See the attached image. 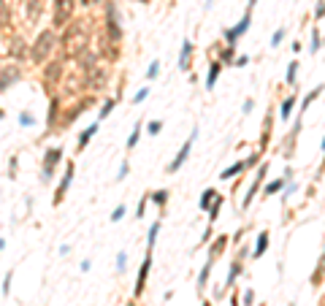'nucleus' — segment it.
<instances>
[{
    "label": "nucleus",
    "mask_w": 325,
    "mask_h": 306,
    "mask_svg": "<svg viewBox=\"0 0 325 306\" xmlns=\"http://www.w3.org/2000/svg\"><path fill=\"white\" fill-rule=\"evenodd\" d=\"M63 152H65L63 146H49V149L44 152V160H41V182H44V184L52 182L57 165L63 163Z\"/></svg>",
    "instance_id": "obj_7"
},
{
    "label": "nucleus",
    "mask_w": 325,
    "mask_h": 306,
    "mask_svg": "<svg viewBox=\"0 0 325 306\" xmlns=\"http://www.w3.org/2000/svg\"><path fill=\"white\" fill-rule=\"evenodd\" d=\"M284 184H287V179H274V182H268L266 184V187H263V195H266V198H271V195H274V192H279V190H284Z\"/></svg>",
    "instance_id": "obj_36"
},
{
    "label": "nucleus",
    "mask_w": 325,
    "mask_h": 306,
    "mask_svg": "<svg viewBox=\"0 0 325 306\" xmlns=\"http://www.w3.org/2000/svg\"><path fill=\"white\" fill-rule=\"evenodd\" d=\"M33 122H36V119H33L30 111H22V114H19V125H22V128H33Z\"/></svg>",
    "instance_id": "obj_43"
},
{
    "label": "nucleus",
    "mask_w": 325,
    "mask_h": 306,
    "mask_svg": "<svg viewBox=\"0 0 325 306\" xmlns=\"http://www.w3.org/2000/svg\"><path fill=\"white\" fill-rule=\"evenodd\" d=\"M46 0H19V9H22V17L28 25H38V19L44 14Z\"/></svg>",
    "instance_id": "obj_13"
},
{
    "label": "nucleus",
    "mask_w": 325,
    "mask_h": 306,
    "mask_svg": "<svg viewBox=\"0 0 325 306\" xmlns=\"http://www.w3.org/2000/svg\"><path fill=\"white\" fill-rule=\"evenodd\" d=\"M266 174H268V163L263 160V163L255 168V179H252V184L247 187V195H244V201H241V209H249V206H252V201H255V195L260 192L263 184H266Z\"/></svg>",
    "instance_id": "obj_11"
},
{
    "label": "nucleus",
    "mask_w": 325,
    "mask_h": 306,
    "mask_svg": "<svg viewBox=\"0 0 325 306\" xmlns=\"http://www.w3.org/2000/svg\"><path fill=\"white\" fill-rule=\"evenodd\" d=\"M11 279H14V268L6 271V282H3V295H9L11 292Z\"/></svg>",
    "instance_id": "obj_46"
},
{
    "label": "nucleus",
    "mask_w": 325,
    "mask_h": 306,
    "mask_svg": "<svg viewBox=\"0 0 325 306\" xmlns=\"http://www.w3.org/2000/svg\"><path fill=\"white\" fill-rule=\"evenodd\" d=\"M6 57L14 60V63H25L30 57V41L25 36H19V33H11L9 46H6Z\"/></svg>",
    "instance_id": "obj_8"
},
{
    "label": "nucleus",
    "mask_w": 325,
    "mask_h": 306,
    "mask_svg": "<svg viewBox=\"0 0 325 306\" xmlns=\"http://www.w3.org/2000/svg\"><path fill=\"white\" fill-rule=\"evenodd\" d=\"M322 49V38H320V30L311 28V41H309V52L311 55H317V52Z\"/></svg>",
    "instance_id": "obj_37"
},
{
    "label": "nucleus",
    "mask_w": 325,
    "mask_h": 306,
    "mask_svg": "<svg viewBox=\"0 0 325 306\" xmlns=\"http://www.w3.org/2000/svg\"><path fill=\"white\" fill-rule=\"evenodd\" d=\"M144 128H147V133H149V136H157V133L163 130V122H160V119H152V122H147V125H144Z\"/></svg>",
    "instance_id": "obj_42"
},
{
    "label": "nucleus",
    "mask_w": 325,
    "mask_h": 306,
    "mask_svg": "<svg viewBox=\"0 0 325 306\" xmlns=\"http://www.w3.org/2000/svg\"><path fill=\"white\" fill-rule=\"evenodd\" d=\"M6 249V238H0V252H3Z\"/></svg>",
    "instance_id": "obj_56"
},
{
    "label": "nucleus",
    "mask_w": 325,
    "mask_h": 306,
    "mask_svg": "<svg viewBox=\"0 0 325 306\" xmlns=\"http://www.w3.org/2000/svg\"><path fill=\"white\" fill-rule=\"evenodd\" d=\"M160 228H163V219H157V222H152V225H149V233H147V252L155 249L157 236H160Z\"/></svg>",
    "instance_id": "obj_29"
},
{
    "label": "nucleus",
    "mask_w": 325,
    "mask_h": 306,
    "mask_svg": "<svg viewBox=\"0 0 325 306\" xmlns=\"http://www.w3.org/2000/svg\"><path fill=\"white\" fill-rule=\"evenodd\" d=\"M0 30H11L14 33V14H11V3L0 0Z\"/></svg>",
    "instance_id": "obj_20"
},
{
    "label": "nucleus",
    "mask_w": 325,
    "mask_h": 306,
    "mask_svg": "<svg viewBox=\"0 0 325 306\" xmlns=\"http://www.w3.org/2000/svg\"><path fill=\"white\" fill-rule=\"evenodd\" d=\"M125 268H128V255L119 252V255H117V271H119V274H125Z\"/></svg>",
    "instance_id": "obj_45"
},
{
    "label": "nucleus",
    "mask_w": 325,
    "mask_h": 306,
    "mask_svg": "<svg viewBox=\"0 0 325 306\" xmlns=\"http://www.w3.org/2000/svg\"><path fill=\"white\" fill-rule=\"evenodd\" d=\"M109 79H111V68H109V63H95V65H90L87 71H84V82H87V92H101L106 84H109Z\"/></svg>",
    "instance_id": "obj_5"
},
{
    "label": "nucleus",
    "mask_w": 325,
    "mask_h": 306,
    "mask_svg": "<svg viewBox=\"0 0 325 306\" xmlns=\"http://www.w3.org/2000/svg\"><path fill=\"white\" fill-rule=\"evenodd\" d=\"M192 52H195V46H192V41L184 38L182 49H179V71H190L192 68Z\"/></svg>",
    "instance_id": "obj_19"
},
{
    "label": "nucleus",
    "mask_w": 325,
    "mask_h": 306,
    "mask_svg": "<svg viewBox=\"0 0 325 306\" xmlns=\"http://www.w3.org/2000/svg\"><path fill=\"white\" fill-rule=\"evenodd\" d=\"M57 49H60V33L52 30V28L38 30V36L33 38V44H30V57H28V63H30V65H44V63H49V60L55 57Z\"/></svg>",
    "instance_id": "obj_2"
},
{
    "label": "nucleus",
    "mask_w": 325,
    "mask_h": 306,
    "mask_svg": "<svg viewBox=\"0 0 325 306\" xmlns=\"http://www.w3.org/2000/svg\"><path fill=\"white\" fill-rule=\"evenodd\" d=\"M222 68H225V65L220 63V60H211V63H209V73H206V90H214V84H217V79H220Z\"/></svg>",
    "instance_id": "obj_25"
},
{
    "label": "nucleus",
    "mask_w": 325,
    "mask_h": 306,
    "mask_svg": "<svg viewBox=\"0 0 325 306\" xmlns=\"http://www.w3.org/2000/svg\"><path fill=\"white\" fill-rule=\"evenodd\" d=\"M241 271H244V260H233V263H230V271H228V276H225V287H222V290L233 287V284H236V276L241 274Z\"/></svg>",
    "instance_id": "obj_28"
},
{
    "label": "nucleus",
    "mask_w": 325,
    "mask_h": 306,
    "mask_svg": "<svg viewBox=\"0 0 325 306\" xmlns=\"http://www.w3.org/2000/svg\"><path fill=\"white\" fill-rule=\"evenodd\" d=\"M295 106H298V92L293 90V92H290V95L282 101V106H279V117L284 119V122H287V119L293 117V109H295Z\"/></svg>",
    "instance_id": "obj_24"
},
{
    "label": "nucleus",
    "mask_w": 325,
    "mask_h": 306,
    "mask_svg": "<svg viewBox=\"0 0 325 306\" xmlns=\"http://www.w3.org/2000/svg\"><path fill=\"white\" fill-rule=\"evenodd\" d=\"M3 63H6V60H0V68H3Z\"/></svg>",
    "instance_id": "obj_59"
},
{
    "label": "nucleus",
    "mask_w": 325,
    "mask_h": 306,
    "mask_svg": "<svg viewBox=\"0 0 325 306\" xmlns=\"http://www.w3.org/2000/svg\"><path fill=\"white\" fill-rule=\"evenodd\" d=\"M214 257H206V265L201 268V274H198V292H203L206 290V284H209V276H211V268H214Z\"/></svg>",
    "instance_id": "obj_27"
},
{
    "label": "nucleus",
    "mask_w": 325,
    "mask_h": 306,
    "mask_svg": "<svg viewBox=\"0 0 325 306\" xmlns=\"http://www.w3.org/2000/svg\"><path fill=\"white\" fill-rule=\"evenodd\" d=\"M128 306H136V303H128Z\"/></svg>",
    "instance_id": "obj_61"
},
{
    "label": "nucleus",
    "mask_w": 325,
    "mask_h": 306,
    "mask_svg": "<svg viewBox=\"0 0 325 306\" xmlns=\"http://www.w3.org/2000/svg\"><path fill=\"white\" fill-rule=\"evenodd\" d=\"M241 171H247V165H244V160H238V163L230 165V168H225L222 174H220V179H222V182H228V179H236Z\"/></svg>",
    "instance_id": "obj_30"
},
{
    "label": "nucleus",
    "mask_w": 325,
    "mask_h": 306,
    "mask_svg": "<svg viewBox=\"0 0 325 306\" xmlns=\"http://www.w3.org/2000/svg\"><path fill=\"white\" fill-rule=\"evenodd\" d=\"M320 149H322V168H320V174L325 171V138H322V144H320Z\"/></svg>",
    "instance_id": "obj_54"
},
{
    "label": "nucleus",
    "mask_w": 325,
    "mask_h": 306,
    "mask_svg": "<svg viewBox=\"0 0 325 306\" xmlns=\"http://www.w3.org/2000/svg\"><path fill=\"white\" fill-rule=\"evenodd\" d=\"M228 238H230L228 233H220V236H217L214 241L209 244V257H214V260H220V257H222V252L228 249Z\"/></svg>",
    "instance_id": "obj_21"
},
{
    "label": "nucleus",
    "mask_w": 325,
    "mask_h": 306,
    "mask_svg": "<svg viewBox=\"0 0 325 306\" xmlns=\"http://www.w3.org/2000/svg\"><path fill=\"white\" fill-rule=\"evenodd\" d=\"M252 303H255V290L247 287L244 290V306H252Z\"/></svg>",
    "instance_id": "obj_49"
},
{
    "label": "nucleus",
    "mask_w": 325,
    "mask_h": 306,
    "mask_svg": "<svg viewBox=\"0 0 325 306\" xmlns=\"http://www.w3.org/2000/svg\"><path fill=\"white\" fill-rule=\"evenodd\" d=\"M141 130H144V122H141V119H138V122L133 125V133H130V136H128V144H125V146H128V152H133V149H136L138 138H141Z\"/></svg>",
    "instance_id": "obj_33"
},
{
    "label": "nucleus",
    "mask_w": 325,
    "mask_h": 306,
    "mask_svg": "<svg viewBox=\"0 0 325 306\" xmlns=\"http://www.w3.org/2000/svg\"><path fill=\"white\" fill-rule=\"evenodd\" d=\"M149 271H152V252H147L144 255V260H141V268H138V276H136V290H133V295L138 298L144 290H147V279H149Z\"/></svg>",
    "instance_id": "obj_16"
},
{
    "label": "nucleus",
    "mask_w": 325,
    "mask_h": 306,
    "mask_svg": "<svg viewBox=\"0 0 325 306\" xmlns=\"http://www.w3.org/2000/svg\"><path fill=\"white\" fill-rule=\"evenodd\" d=\"M141 3H152V0H141Z\"/></svg>",
    "instance_id": "obj_60"
},
{
    "label": "nucleus",
    "mask_w": 325,
    "mask_h": 306,
    "mask_svg": "<svg viewBox=\"0 0 325 306\" xmlns=\"http://www.w3.org/2000/svg\"><path fill=\"white\" fill-rule=\"evenodd\" d=\"M301 119L303 117H298L295 122H293V130L284 136V141H282V155H284V160H290V157L295 155V141H298V133H301Z\"/></svg>",
    "instance_id": "obj_17"
},
{
    "label": "nucleus",
    "mask_w": 325,
    "mask_h": 306,
    "mask_svg": "<svg viewBox=\"0 0 325 306\" xmlns=\"http://www.w3.org/2000/svg\"><path fill=\"white\" fill-rule=\"evenodd\" d=\"M225 206V195H217L214 198V203H211V209H209V225H214L217 219H220V209Z\"/></svg>",
    "instance_id": "obj_32"
},
{
    "label": "nucleus",
    "mask_w": 325,
    "mask_h": 306,
    "mask_svg": "<svg viewBox=\"0 0 325 306\" xmlns=\"http://www.w3.org/2000/svg\"><path fill=\"white\" fill-rule=\"evenodd\" d=\"M117 98H109V101H103V106H101V111H98V122H103L106 117H111V111L117 109Z\"/></svg>",
    "instance_id": "obj_35"
},
{
    "label": "nucleus",
    "mask_w": 325,
    "mask_h": 306,
    "mask_svg": "<svg viewBox=\"0 0 325 306\" xmlns=\"http://www.w3.org/2000/svg\"><path fill=\"white\" fill-rule=\"evenodd\" d=\"M147 203H149V192H147V195L138 201V206H136V217H138V219H144V214H147Z\"/></svg>",
    "instance_id": "obj_40"
},
{
    "label": "nucleus",
    "mask_w": 325,
    "mask_h": 306,
    "mask_svg": "<svg viewBox=\"0 0 325 306\" xmlns=\"http://www.w3.org/2000/svg\"><path fill=\"white\" fill-rule=\"evenodd\" d=\"M17 165H19V157L14 155V157L9 160V176H11V179H17Z\"/></svg>",
    "instance_id": "obj_47"
},
{
    "label": "nucleus",
    "mask_w": 325,
    "mask_h": 306,
    "mask_svg": "<svg viewBox=\"0 0 325 306\" xmlns=\"http://www.w3.org/2000/svg\"><path fill=\"white\" fill-rule=\"evenodd\" d=\"M74 176H76V160H68V163H65V171H63V179L57 182L55 195H52V206H60V203L65 201V195H68V190H71Z\"/></svg>",
    "instance_id": "obj_10"
},
{
    "label": "nucleus",
    "mask_w": 325,
    "mask_h": 306,
    "mask_svg": "<svg viewBox=\"0 0 325 306\" xmlns=\"http://www.w3.org/2000/svg\"><path fill=\"white\" fill-rule=\"evenodd\" d=\"M247 63H249V57H247V55H236V60H233V68H244Z\"/></svg>",
    "instance_id": "obj_51"
},
{
    "label": "nucleus",
    "mask_w": 325,
    "mask_h": 306,
    "mask_svg": "<svg viewBox=\"0 0 325 306\" xmlns=\"http://www.w3.org/2000/svg\"><path fill=\"white\" fill-rule=\"evenodd\" d=\"M95 52H98V57L103 60V63H117L119 55H122V44H117V41H111L109 36H106V30L101 28L98 30V44H95Z\"/></svg>",
    "instance_id": "obj_6"
},
{
    "label": "nucleus",
    "mask_w": 325,
    "mask_h": 306,
    "mask_svg": "<svg viewBox=\"0 0 325 306\" xmlns=\"http://www.w3.org/2000/svg\"><path fill=\"white\" fill-rule=\"evenodd\" d=\"M98 130H101V122H92V125H87V128L79 133V138H76V155L87 149V144L92 141V136H95Z\"/></svg>",
    "instance_id": "obj_18"
},
{
    "label": "nucleus",
    "mask_w": 325,
    "mask_h": 306,
    "mask_svg": "<svg viewBox=\"0 0 325 306\" xmlns=\"http://www.w3.org/2000/svg\"><path fill=\"white\" fill-rule=\"evenodd\" d=\"M79 3H82L84 9H90V6H106V0H79Z\"/></svg>",
    "instance_id": "obj_53"
},
{
    "label": "nucleus",
    "mask_w": 325,
    "mask_h": 306,
    "mask_svg": "<svg viewBox=\"0 0 325 306\" xmlns=\"http://www.w3.org/2000/svg\"><path fill=\"white\" fill-rule=\"evenodd\" d=\"M3 117H6V111H3V109H0V119H3Z\"/></svg>",
    "instance_id": "obj_58"
},
{
    "label": "nucleus",
    "mask_w": 325,
    "mask_h": 306,
    "mask_svg": "<svg viewBox=\"0 0 325 306\" xmlns=\"http://www.w3.org/2000/svg\"><path fill=\"white\" fill-rule=\"evenodd\" d=\"M157 76H160V60H152V63H149V71H147V79H149V82H155Z\"/></svg>",
    "instance_id": "obj_39"
},
{
    "label": "nucleus",
    "mask_w": 325,
    "mask_h": 306,
    "mask_svg": "<svg viewBox=\"0 0 325 306\" xmlns=\"http://www.w3.org/2000/svg\"><path fill=\"white\" fill-rule=\"evenodd\" d=\"M217 195H220V192H217L214 187L203 190V192H201V203H198V206H201V211H209V209H211V203H214V198H217Z\"/></svg>",
    "instance_id": "obj_31"
},
{
    "label": "nucleus",
    "mask_w": 325,
    "mask_h": 306,
    "mask_svg": "<svg viewBox=\"0 0 325 306\" xmlns=\"http://www.w3.org/2000/svg\"><path fill=\"white\" fill-rule=\"evenodd\" d=\"M128 171H130V163L122 160V165H119V174H117V182H122V179L128 176Z\"/></svg>",
    "instance_id": "obj_48"
},
{
    "label": "nucleus",
    "mask_w": 325,
    "mask_h": 306,
    "mask_svg": "<svg viewBox=\"0 0 325 306\" xmlns=\"http://www.w3.org/2000/svg\"><path fill=\"white\" fill-rule=\"evenodd\" d=\"M44 68V76H41V84L46 87V92H55L60 84H63V79H65V73H68V63H65L63 57H52L49 63H44L41 65Z\"/></svg>",
    "instance_id": "obj_3"
},
{
    "label": "nucleus",
    "mask_w": 325,
    "mask_h": 306,
    "mask_svg": "<svg viewBox=\"0 0 325 306\" xmlns=\"http://www.w3.org/2000/svg\"><path fill=\"white\" fill-rule=\"evenodd\" d=\"M284 36H287V28H279L271 36V49H276V46H282V41H284Z\"/></svg>",
    "instance_id": "obj_38"
},
{
    "label": "nucleus",
    "mask_w": 325,
    "mask_h": 306,
    "mask_svg": "<svg viewBox=\"0 0 325 306\" xmlns=\"http://www.w3.org/2000/svg\"><path fill=\"white\" fill-rule=\"evenodd\" d=\"M195 136H198V130H192V136H190L187 141L182 144V149L176 152V157L168 163V168H165V174H176V171L182 168L184 163H187V157H190V149H192V144H195Z\"/></svg>",
    "instance_id": "obj_15"
},
{
    "label": "nucleus",
    "mask_w": 325,
    "mask_h": 306,
    "mask_svg": "<svg viewBox=\"0 0 325 306\" xmlns=\"http://www.w3.org/2000/svg\"><path fill=\"white\" fill-rule=\"evenodd\" d=\"M168 195H171V192L168 190H152L149 192V203H155L157 206V209H160V217H163V211H165V206H168Z\"/></svg>",
    "instance_id": "obj_26"
},
{
    "label": "nucleus",
    "mask_w": 325,
    "mask_h": 306,
    "mask_svg": "<svg viewBox=\"0 0 325 306\" xmlns=\"http://www.w3.org/2000/svg\"><path fill=\"white\" fill-rule=\"evenodd\" d=\"M268 241H271V233L268 230H260V233H257V241H255V249H252V260H260V257L266 255Z\"/></svg>",
    "instance_id": "obj_22"
},
{
    "label": "nucleus",
    "mask_w": 325,
    "mask_h": 306,
    "mask_svg": "<svg viewBox=\"0 0 325 306\" xmlns=\"http://www.w3.org/2000/svg\"><path fill=\"white\" fill-rule=\"evenodd\" d=\"M325 17V0H317V9H314V22Z\"/></svg>",
    "instance_id": "obj_50"
},
{
    "label": "nucleus",
    "mask_w": 325,
    "mask_h": 306,
    "mask_svg": "<svg viewBox=\"0 0 325 306\" xmlns=\"http://www.w3.org/2000/svg\"><path fill=\"white\" fill-rule=\"evenodd\" d=\"M255 6H257V0H249V3H247V11H249V14H252V9H255Z\"/></svg>",
    "instance_id": "obj_55"
},
{
    "label": "nucleus",
    "mask_w": 325,
    "mask_h": 306,
    "mask_svg": "<svg viewBox=\"0 0 325 306\" xmlns=\"http://www.w3.org/2000/svg\"><path fill=\"white\" fill-rule=\"evenodd\" d=\"M76 19V0H52V30L63 33Z\"/></svg>",
    "instance_id": "obj_4"
},
{
    "label": "nucleus",
    "mask_w": 325,
    "mask_h": 306,
    "mask_svg": "<svg viewBox=\"0 0 325 306\" xmlns=\"http://www.w3.org/2000/svg\"><path fill=\"white\" fill-rule=\"evenodd\" d=\"M60 117H63V98L57 92L49 95V111H46V133H57Z\"/></svg>",
    "instance_id": "obj_12"
},
{
    "label": "nucleus",
    "mask_w": 325,
    "mask_h": 306,
    "mask_svg": "<svg viewBox=\"0 0 325 306\" xmlns=\"http://www.w3.org/2000/svg\"><path fill=\"white\" fill-rule=\"evenodd\" d=\"M249 25H252V14H249V11H244L241 22H238L236 28H225V30H222V41H225V44H238V38H241L244 33L249 30Z\"/></svg>",
    "instance_id": "obj_14"
},
{
    "label": "nucleus",
    "mask_w": 325,
    "mask_h": 306,
    "mask_svg": "<svg viewBox=\"0 0 325 306\" xmlns=\"http://www.w3.org/2000/svg\"><path fill=\"white\" fill-rule=\"evenodd\" d=\"M125 211H128V209H125V203H119V206H117V209H114V211H111V217H109V219H111V222H119V219H122V217H125Z\"/></svg>",
    "instance_id": "obj_44"
},
{
    "label": "nucleus",
    "mask_w": 325,
    "mask_h": 306,
    "mask_svg": "<svg viewBox=\"0 0 325 306\" xmlns=\"http://www.w3.org/2000/svg\"><path fill=\"white\" fill-rule=\"evenodd\" d=\"M92 19L87 17H79L74 19V22L68 25L63 33H60V57L65 60V63H79L87 52L92 49V36H90V30H92Z\"/></svg>",
    "instance_id": "obj_1"
},
{
    "label": "nucleus",
    "mask_w": 325,
    "mask_h": 306,
    "mask_svg": "<svg viewBox=\"0 0 325 306\" xmlns=\"http://www.w3.org/2000/svg\"><path fill=\"white\" fill-rule=\"evenodd\" d=\"M25 71H22V63H14V60H9V63H3V68H0V92L11 90L14 84L22 82Z\"/></svg>",
    "instance_id": "obj_9"
},
{
    "label": "nucleus",
    "mask_w": 325,
    "mask_h": 306,
    "mask_svg": "<svg viewBox=\"0 0 325 306\" xmlns=\"http://www.w3.org/2000/svg\"><path fill=\"white\" fill-rule=\"evenodd\" d=\"M252 109H255V101H252V98H247V101H244V106H241V111H244V114H252Z\"/></svg>",
    "instance_id": "obj_52"
},
{
    "label": "nucleus",
    "mask_w": 325,
    "mask_h": 306,
    "mask_svg": "<svg viewBox=\"0 0 325 306\" xmlns=\"http://www.w3.org/2000/svg\"><path fill=\"white\" fill-rule=\"evenodd\" d=\"M322 92H325V84H320V87H314V90H309L306 95H303V101H301V106H298V117H303V114H306V109H309V106H311V103L317 101V98L322 95Z\"/></svg>",
    "instance_id": "obj_23"
},
{
    "label": "nucleus",
    "mask_w": 325,
    "mask_h": 306,
    "mask_svg": "<svg viewBox=\"0 0 325 306\" xmlns=\"http://www.w3.org/2000/svg\"><path fill=\"white\" fill-rule=\"evenodd\" d=\"M149 87H141V90H138L136 92V95H133V101H130V103H133V106H138V103H144V101H147V98H149Z\"/></svg>",
    "instance_id": "obj_41"
},
{
    "label": "nucleus",
    "mask_w": 325,
    "mask_h": 306,
    "mask_svg": "<svg viewBox=\"0 0 325 306\" xmlns=\"http://www.w3.org/2000/svg\"><path fill=\"white\" fill-rule=\"evenodd\" d=\"M298 60H293V63L287 65V76H284V87H295V82H298Z\"/></svg>",
    "instance_id": "obj_34"
},
{
    "label": "nucleus",
    "mask_w": 325,
    "mask_h": 306,
    "mask_svg": "<svg viewBox=\"0 0 325 306\" xmlns=\"http://www.w3.org/2000/svg\"><path fill=\"white\" fill-rule=\"evenodd\" d=\"M320 260H325V244H322V257H320Z\"/></svg>",
    "instance_id": "obj_57"
}]
</instances>
